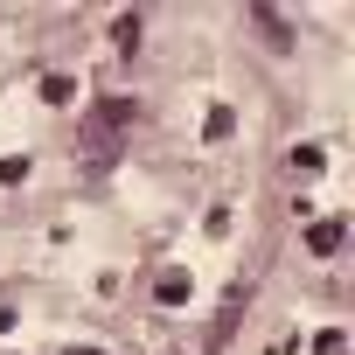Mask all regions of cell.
I'll use <instances>...</instances> for the list:
<instances>
[{"label":"cell","mask_w":355,"mask_h":355,"mask_svg":"<svg viewBox=\"0 0 355 355\" xmlns=\"http://www.w3.org/2000/svg\"><path fill=\"white\" fill-rule=\"evenodd\" d=\"M132 112H139L132 98H105V105H98V125H112V132H119V125H132Z\"/></svg>","instance_id":"3"},{"label":"cell","mask_w":355,"mask_h":355,"mask_svg":"<svg viewBox=\"0 0 355 355\" xmlns=\"http://www.w3.org/2000/svg\"><path fill=\"white\" fill-rule=\"evenodd\" d=\"M112 42H119V49H139V15H119V21H112Z\"/></svg>","instance_id":"7"},{"label":"cell","mask_w":355,"mask_h":355,"mask_svg":"<svg viewBox=\"0 0 355 355\" xmlns=\"http://www.w3.org/2000/svg\"><path fill=\"white\" fill-rule=\"evenodd\" d=\"M42 98H49V105H70V98H77V84H70L63 70H49V77H42Z\"/></svg>","instance_id":"6"},{"label":"cell","mask_w":355,"mask_h":355,"mask_svg":"<svg viewBox=\"0 0 355 355\" xmlns=\"http://www.w3.org/2000/svg\"><path fill=\"white\" fill-rule=\"evenodd\" d=\"M313 355H348V341H341V327H320V341H313Z\"/></svg>","instance_id":"9"},{"label":"cell","mask_w":355,"mask_h":355,"mask_svg":"<svg viewBox=\"0 0 355 355\" xmlns=\"http://www.w3.org/2000/svg\"><path fill=\"white\" fill-rule=\"evenodd\" d=\"M341 244H348V223H341V216H320V223L306 230V251H313V258H334Z\"/></svg>","instance_id":"1"},{"label":"cell","mask_w":355,"mask_h":355,"mask_svg":"<svg viewBox=\"0 0 355 355\" xmlns=\"http://www.w3.org/2000/svg\"><path fill=\"white\" fill-rule=\"evenodd\" d=\"M202 132H209V139H230V132H237V119H230V112H223V105H216V112H209V125H202Z\"/></svg>","instance_id":"8"},{"label":"cell","mask_w":355,"mask_h":355,"mask_svg":"<svg viewBox=\"0 0 355 355\" xmlns=\"http://www.w3.org/2000/svg\"><path fill=\"white\" fill-rule=\"evenodd\" d=\"M320 160H327V153H320V146H313V139H306V146H293V153H286V167H293V174H320Z\"/></svg>","instance_id":"4"},{"label":"cell","mask_w":355,"mask_h":355,"mask_svg":"<svg viewBox=\"0 0 355 355\" xmlns=\"http://www.w3.org/2000/svg\"><path fill=\"white\" fill-rule=\"evenodd\" d=\"M153 300H160V306H182V300H189V272H160Z\"/></svg>","instance_id":"2"},{"label":"cell","mask_w":355,"mask_h":355,"mask_svg":"<svg viewBox=\"0 0 355 355\" xmlns=\"http://www.w3.org/2000/svg\"><path fill=\"white\" fill-rule=\"evenodd\" d=\"M28 167H35L28 153H0V189H15V182H28Z\"/></svg>","instance_id":"5"}]
</instances>
